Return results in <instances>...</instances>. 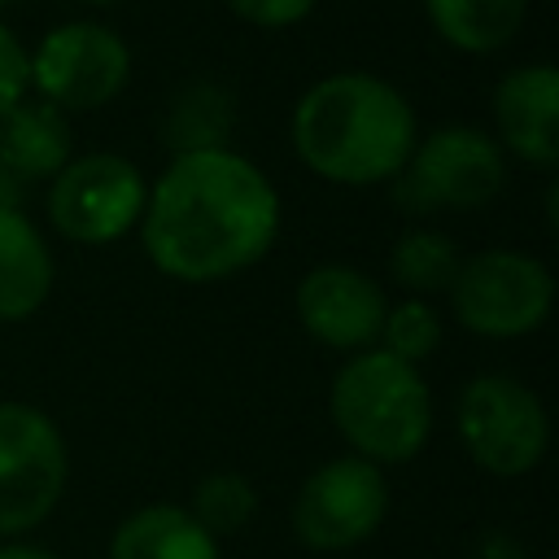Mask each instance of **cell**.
Wrapping results in <instances>:
<instances>
[{
  "label": "cell",
  "mask_w": 559,
  "mask_h": 559,
  "mask_svg": "<svg viewBox=\"0 0 559 559\" xmlns=\"http://www.w3.org/2000/svg\"><path fill=\"white\" fill-rule=\"evenodd\" d=\"M4 4H13V0H0V9H4Z\"/></svg>",
  "instance_id": "cell-26"
},
{
  "label": "cell",
  "mask_w": 559,
  "mask_h": 559,
  "mask_svg": "<svg viewBox=\"0 0 559 559\" xmlns=\"http://www.w3.org/2000/svg\"><path fill=\"white\" fill-rule=\"evenodd\" d=\"M26 57L35 96L57 105L61 114L100 109L131 79V48L100 22H61Z\"/></svg>",
  "instance_id": "cell-10"
},
{
  "label": "cell",
  "mask_w": 559,
  "mask_h": 559,
  "mask_svg": "<svg viewBox=\"0 0 559 559\" xmlns=\"http://www.w3.org/2000/svg\"><path fill=\"white\" fill-rule=\"evenodd\" d=\"M454 319L485 341H520L550 319L555 275L524 249H485L459 262L450 284Z\"/></svg>",
  "instance_id": "cell-5"
},
{
  "label": "cell",
  "mask_w": 559,
  "mask_h": 559,
  "mask_svg": "<svg viewBox=\"0 0 559 559\" xmlns=\"http://www.w3.org/2000/svg\"><path fill=\"white\" fill-rule=\"evenodd\" d=\"M70 157H74V131L57 105L39 96H22L0 118V166H9L17 179L26 183L52 179Z\"/></svg>",
  "instance_id": "cell-13"
},
{
  "label": "cell",
  "mask_w": 559,
  "mask_h": 559,
  "mask_svg": "<svg viewBox=\"0 0 559 559\" xmlns=\"http://www.w3.org/2000/svg\"><path fill=\"white\" fill-rule=\"evenodd\" d=\"M328 406L349 454L376 467L415 459L432 432V393L419 367L397 362L376 345L349 354V362L332 376Z\"/></svg>",
  "instance_id": "cell-3"
},
{
  "label": "cell",
  "mask_w": 559,
  "mask_h": 559,
  "mask_svg": "<svg viewBox=\"0 0 559 559\" xmlns=\"http://www.w3.org/2000/svg\"><path fill=\"white\" fill-rule=\"evenodd\" d=\"M384 310H389L384 288L349 262L310 266L297 284V319L328 349H345V354L371 349L380 341Z\"/></svg>",
  "instance_id": "cell-11"
},
{
  "label": "cell",
  "mask_w": 559,
  "mask_h": 559,
  "mask_svg": "<svg viewBox=\"0 0 559 559\" xmlns=\"http://www.w3.org/2000/svg\"><path fill=\"white\" fill-rule=\"evenodd\" d=\"M424 13L454 52L485 57L520 35L528 0H424Z\"/></svg>",
  "instance_id": "cell-16"
},
{
  "label": "cell",
  "mask_w": 559,
  "mask_h": 559,
  "mask_svg": "<svg viewBox=\"0 0 559 559\" xmlns=\"http://www.w3.org/2000/svg\"><path fill=\"white\" fill-rule=\"evenodd\" d=\"M0 559H57V555L44 550V546H35V542H13V537H4V542H0Z\"/></svg>",
  "instance_id": "cell-24"
},
{
  "label": "cell",
  "mask_w": 559,
  "mask_h": 559,
  "mask_svg": "<svg viewBox=\"0 0 559 559\" xmlns=\"http://www.w3.org/2000/svg\"><path fill=\"white\" fill-rule=\"evenodd\" d=\"M253 511H258V489L240 472H210V476H201L197 489H192V507H188V515L210 537L245 528L253 520Z\"/></svg>",
  "instance_id": "cell-19"
},
{
  "label": "cell",
  "mask_w": 559,
  "mask_h": 559,
  "mask_svg": "<svg viewBox=\"0 0 559 559\" xmlns=\"http://www.w3.org/2000/svg\"><path fill=\"white\" fill-rule=\"evenodd\" d=\"M52 293V253L22 210H0V323L31 319Z\"/></svg>",
  "instance_id": "cell-14"
},
{
  "label": "cell",
  "mask_w": 559,
  "mask_h": 559,
  "mask_svg": "<svg viewBox=\"0 0 559 559\" xmlns=\"http://www.w3.org/2000/svg\"><path fill=\"white\" fill-rule=\"evenodd\" d=\"M31 92V57L22 39L0 22V118Z\"/></svg>",
  "instance_id": "cell-21"
},
{
  "label": "cell",
  "mask_w": 559,
  "mask_h": 559,
  "mask_svg": "<svg viewBox=\"0 0 559 559\" xmlns=\"http://www.w3.org/2000/svg\"><path fill=\"white\" fill-rule=\"evenodd\" d=\"M507 188V153L480 127H437L415 140L406 166L393 175V197L411 214L480 210Z\"/></svg>",
  "instance_id": "cell-4"
},
{
  "label": "cell",
  "mask_w": 559,
  "mask_h": 559,
  "mask_svg": "<svg viewBox=\"0 0 559 559\" xmlns=\"http://www.w3.org/2000/svg\"><path fill=\"white\" fill-rule=\"evenodd\" d=\"M26 197V179H17L9 166H0V210H22Z\"/></svg>",
  "instance_id": "cell-23"
},
{
  "label": "cell",
  "mask_w": 559,
  "mask_h": 559,
  "mask_svg": "<svg viewBox=\"0 0 559 559\" xmlns=\"http://www.w3.org/2000/svg\"><path fill=\"white\" fill-rule=\"evenodd\" d=\"M236 118V100L218 83H188L166 114V144L170 153H205V148H227Z\"/></svg>",
  "instance_id": "cell-17"
},
{
  "label": "cell",
  "mask_w": 559,
  "mask_h": 559,
  "mask_svg": "<svg viewBox=\"0 0 559 559\" xmlns=\"http://www.w3.org/2000/svg\"><path fill=\"white\" fill-rule=\"evenodd\" d=\"M459 262H463L459 245L445 231H432V227H411L389 253L393 280L411 297H424V301H428V293H450V284L459 275Z\"/></svg>",
  "instance_id": "cell-18"
},
{
  "label": "cell",
  "mask_w": 559,
  "mask_h": 559,
  "mask_svg": "<svg viewBox=\"0 0 559 559\" xmlns=\"http://www.w3.org/2000/svg\"><path fill=\"white\" fill-rule=\"evenodd\" d=\"M148 179L122 153L70 157L48 179V218L79 245H114L140 227Z\"/></svg>",
  "instance_id": "cell-8"
},
{
  "label": "cell",
  "mask_w": 559,
  "mask_h": 559,
  "mask_svg": "<svg viewBox=\"0 0 559 559\" xmlns=\"http://www.w3.org/2000/svg\"><path fill=\"white\" fill-rule=\"evenodd\" d=\"M240 22L262 26V31H284L310 17L314 0H223Z\"/></svg>",
  "instance_id": "cell-22"
},
{
  "label": "cell",
  "mask_w": 559,
  "mask_h": 559,
  "mask_svg": "<svg viewBox=\"0 0 559 559\" xmlns=\"http://www.w3.org/2000/svg\"><path fill=\"white\" fill-rule=\"evenodd\" d=\"M280 236V192L236 148L179 153L148 183L140 240L148 262L179 284L249 271Z\"/></svg>",
  "instance_id": "cell-1"
},
{
  "label": "cell",
  "mask_w": 559,
  "mask_h": 559,
  "mask_svg": "<svg viewBox=\"0 0 559 559\" xmlns=\"http://www.w3.org/2000/svg\"><path fill=\"white\" fill-rule=\"evenodd\" d=\"M454 428L467 459L498 480L533 472L550 445V415L542 397L511 376L467 380L454 406Z\"/></svg>",
  "instance_id": "cell-6"
},
{
  "label": "cell",
  "mask_w": 559,
  "mask_h": 559,
  "mask_svg": "<svg viewBox=\"0 0 559 559\" xmlns=\"http://www.w3.org/2000/svg\"><path fill=\"white\" fill-rule=\"evenodd\" d=\"M288 131L301 166L345 188L393 179L419 140L411 100L367 70H336L310 83L293 105Z\"/></svg>",
  "instance_id": "cell-2"
},
{
  "label": "cell",
  "mask_w": 559,
  "mask_h": 559,
  "mask_svg": "<svg viewBox=\"0 0 559 559\" xmlns=\"http://www.w3.org/2000/svg\"><path fill=\"white\" fill-rule=\"evenodd\" d=\"M441 345V319L424 297H406V301H389L384 323H380V341L376 349L393 354L397 362L419 367L432 349Z\"/></svg>",
  "instance_id": "cell-20"
},
{
  "label": "cell",
  "mask_w": 559,
  "mask_h": 559,
  "mask_svg": "<svg viewBox=\"0 0 559 559\" xmlns=\"http://www.w3.org/2000/svg\"><path fill=\"white\" fill-rule=\"evenodd\" d=\"M389 515V480L384 467L341 454L319 463L293 502V533L306 550H354L362 546Z\"/></svg>",
  "instance_id": "cell-9"
},
{
  "label": "cell",
  "mask_w": 559,
  "mask_h": 559,
  "mask_svg": "<svg viewBox=\"0 0 559 559\" xmlns=\"http://www.w3.org/2000/svg\"><path fill=\"white\" fill-rule=\"evenodd\" d=\"M109 559H223V550L218 537L188 515V507L148 502L118 524Z\"/></svg>",
  "instance_id": "cell-15"
},
{
  "label": "cell",
  "mask_w": 559,
  "mask_h": 559,
  "mask_svg": "<svg viewBox=\"0 0 559 559\" xmlns=\"http://www.w3.org/2000/svg\"><path fill=\"white\" fill-rule=\"evenodd\" d=\"M83 4H122V0H83Z\"/></svg>",
  "instance_id": "cell-25"
},
{
  "label": "cell",
  "mask_w": 559,
  "mask_h": 559,
  "mask_svg": "<svg viewBox=\"0 0 559 559\" xmlns=\"http://www.w3.org/2000/svg\"><path fill=\"white\" fill-rule=\"evenodd\" d=\"M498 148L533 170L559 166V70L546 61L515 66L493 87Z\"/></svg>",
  "instance_id": "cell-12"
},
{
  "label": "cell",
  "mask_w": 559,
  "mask_h": 559,
  "mask_svg": "<svg viewBox=\"0 0 559 559\" xmlns=\"http://www.w3.org/2000/svg\"><path fill=\"white\" fill-rule=\"evenodd\" d=\"M70 480L61 428L31 402H0V537L39 528Z\"/></svg>",
  "instance_id": "cell-7"
}]
</instances>
